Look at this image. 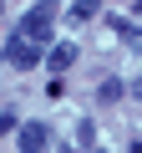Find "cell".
<instances>
[{"label": "cell", "mask_w": 142, "mask_h": 153, "mask_svg": "<svg viewBox=\"0 0 142 153\" xmlns=\"http://www.w3.org/2000/svg\"><path fill=\"white\" fill-rule=\"evenodd\" d=\"M132 153H142V143H132Z\"/></svg>", "instance_id": "9"}, {"label": "cell", "mask_w": 142, "mask_h": 153, "mask_svg": "<svg viewBox=\"0 0 142 153\" xmlns=\"http://www.w3.org/2000/svg\"><path fill=\"white\" fill-rule=\"evenodd\" d=\"M132 97H142V76H137V82H132Z\"/></svg>", "instance_id": "8"}, {"label": "cell", "mask_w": 142, "mask_h": 153, "mask_svg": "<svg viewBox=\"0 0 142 153\" xmlns=\"http://www.w3.org/2000/svg\"><path fill=\"white\" fill-rule=\"evenodd\" d=\"M51 148V128L46 123H20V153H46Z\"/></svg>", "instance_id": "3"}, {"label": "cell", "mask_w": 142, "mask_h": 153, "mask_svg": "<svg viewBox=\"0 0 142 153\" xmlns=\"http://www.w3.org/2000/svg\"><path fill=\"white\" fill-rule=\"evenodd\" d=\"M0 10H5V0H0Z\"/></svg>", "instance_id": "10"}, {"label": "cell", "mask_w": 142, "mask_h": 153, "mask_svg": "<svg viewBox=\"0 0 142 153\" xmlns=\"http://www.w3.org/2000/svg\"><path fill=\"white\" fill-rule=\"evenodd\" d=\"M51 26H56V0H41V5L26 10L20 36H26V41H51Z\"/></svg>", "instance_id": "1"}, {"label": "cell", "mask_w": 142, "mask_h": 153, "mask_svg": "<svg viewBox=\"0 0 142 153\" xmlns=\"http://www.w3.org/2000/svg\"><path fill=\"white\" fill-rule=\"evenodd\" d=\"M10 133H20V117L15 112H0V138H10Z\"/></svg>", "instance_id": "7"}, {"label": "cell", "mask_w": 142, "mask_h": 153, "mask_svg": "<svg viewBox=\"0 0 142 153\" xmlns=\"http://www.w3.org/2000/svg\"><path fill=\"white\" fill-rule=\"evenodd\" d=\"M102 10V0H76V5H71V21H91Z\"/></svg>", "instance_id": "5"}, {"label": "cell", "mask_w": 142, "mask_h": 153, "mask_svg": "<svg viewBox=\"0 0 142 153\" xmlns=\"http://www.w3.org/2000/svg\"><path fill=\"white\" fill-rule=\"evenodd\" d=\"M71 61H76V46H71V41H56L51 46V71H66Z\"/></svg>", "instance_id": "4"}, {"label": "cell", "mask_w": 142, "mask_h": 153, "mask_svg": "<svg viewBox=\"0 0 142 153\" xmlns=\"http://www.w3.org/2000/svg\"><path fill=\"white\" fill-rule=\"evenodd\" d=\"M97 97H102V102H117V97H122V82H117V76H107V82L97 87Z\"/></svg>", "instance_id": "6"}, {"label": "cell", "mask_w": 142, "mask_h": 153, "mask_svg": "<svg viewBox=\"0 0 142 153\" xmlns=\"http://www.w3.org/2000/svg\"><path fill=\"white\" fill-rule=\"evenodd\" d=\"M5 56H10V66H20V71H31V66L41 61V46H36V41H26V36L15 31V36H10V46H5Z\"/></svg>", "instance_id": "2"}]
</instances>
